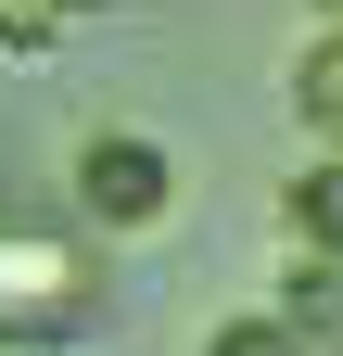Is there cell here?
I'll use <instances>...</instances> for the list:
<instances>
[{
  "label": "cell",
  "mask_w": 343,
  "mask_h": 356,
  "mask_svg": "<svg viewBox=\"0 0 343 356\" xmlns=\"http://www.w3.org/2000/svg\"><path fill=\"white\" fill-rule=\"evenodd\" d=\"M178 153L153 140V127H127V115H102L90 140L64 153V204H76V229L90 242H165L178 229Z\"/></svg>",
  "instance_id": "1"
},
{
  "label": "cell",
  "mask_w": 343,
  "mask_h": 356,
  "mask_svg": "<svg viewBox=\"0 0 343 356\" xmlns=\"http://www.w3.org/2000/svg\"><path fill=\"white\" fill-rule=\"evenodd\" d=\"M280 254H343V153H306L280 178Z\"/></svg>",
  "instance_id": "2"
},
{
  "label": "cell",
  "mask_w": 343,
  "mask_h": 356,
  "mask_svg": "<svg viewBox=\"0 0 343 356\" xmlns=\"http://www.w3.org/2000/svg\"><path fill=\"white\" fill-rule=\"evenodd\" d=\"M267 305H280L318 356H343V254H280V293H267Z\"/></svg>",
  "instance_id": "3"
},
{
  "label": "cell",
  "mask_w": 343,
  "mask_h": 356,
  "mask_svg": "<svg viewBox=\"0 0 343 356\" xmlns=\"http://www.w3.org/2000/svg\"><path fill=\"white\" fill-rule=\"evenodd\" d=\"M292 127H306V153H343V26L292 51Z\"/></svg>",
  "instance_id": "4"
},
{
  "label": "cell",
  "mask_w": 343,
  "mask_h": 356,
  "mask_svg": "<svg viewBox=\"0 0 343 356\" xmlns=\"http://www.w3.org/2000/svg\"><path fill=\"white\" fill-rule=\"evenodd\" d=\"M102 26V0H0V51H76V38Z\"/></svg>",
  "instance_id": "5"
},
{
  "label": "cell",
  "mask_w": 343,
  "mask_h": 356,
  "mask_svg": "<svg viewBox=\"0 0 343 356\" xmlns=\"http://www.w3.org/2000/svg\"><path fill=\"white\" fill-rule=\"evenodd\" d=\"M191 356H318V343H306V331H292V318H280V305H229V318H217V331H203Z\"/></svg>",
  "instance_id": "6"
}]
</instances>
